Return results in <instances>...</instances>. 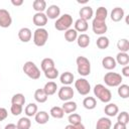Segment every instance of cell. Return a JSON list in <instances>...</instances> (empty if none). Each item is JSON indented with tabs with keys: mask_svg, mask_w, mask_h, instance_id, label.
<instances>
[{
	"mask_svg": "<svg viewBox=\"0 0 129 129\" xmlns=\"http://www.w3.org/2000/svg\"><path fill=\"white\" fill-rule=\"evenodd\" d=\"M94 95L103 103H109L112 99L111 91L102 84H98L94 87Z\"/></svg>",
	"mask_w": 129,
	"mask_h": 129,
	"instance_id": "obj_1",
	"label": "cell"
},
{
	"mask_svg": "<svg viewBox=\"0 0 129 129\" xmlns=\"http://www.w3.org/2000/svg\"><path fill=\"white\" fill-rule=\"evenodd\" d=\"M76 63H77V71L79 75L83 77H87L91 74V62L86 56H83V55L78 56L76 59Z\"/></svg>",
	"mask_w": 129,
	"mask_h": 129,
	"instance_id": "obj_2",
	"label": "cell"
},
{
	"mask_svg": "<svg viewBox=\"0 0 129 129\" xmlns=\"http://www.w3.org/2000/svg\"><path fill=\"white\" fill-rule=\"evenodd\" d=\"M22 70H23V73L32 80H38L40 78V71L33 61H30V60L26 61L23 64Z\"/></svg>",
	"mask_w": 129,
	"mask_h": 129,
	"instance_id": "obj_3",
	"label": "cell"
},
{
	"mask_svg": "<svg viewBox=\"0 0 129 129\" xmlns=\"http://www.w3.org/2000/svg\"><path fill=\"white\" fill-rule=\"evenodd\" d=\"M72 24H73V17L70 14L66 13V14L59 16L56 19V21L54 23V27H55L56 30L66 31V30H68V29L71 28V25Z\"/></svg>",
	"mask_w": 129,
	"mask_h": 129,
	"instance_id": "obj_4",
	"label": "cell"
},
{
	"mask_svg": "<svg viewBox=\"0 0 129 129\" xmlns=\"http://www.w3.org/2000/svg\"><path fill=\"white\" fill-rule=\"evenodd\" d=\"M48 39V32L45 28H36L33 33V42L36 46H43Z\"/></svg>",
	"mask_w": 129,
	"mask_h": 129,
	"instance_id": "obj_5",
	"label": "cell"
},
{
	"mask_svg": "<svg viewBox=\"0 0 129 129\" xmlns=\"http://www.w3.org/2000/svg\"><path fill=\"white\" fill-rule=\"evenodd\" d=\"M122 81H123V78L118 73L109 72L104 76V82L109 87H118L121 85Z\"/></svg>",
	"mask_w": 129,
	"mask_h": 129,
	"instance_id": "obj_6",
	"label": "cell"
},
{
	"mask_svg": "<svg viewBox=\"0 0 129 129\" xmlns=\"http://www.w3.org/2000/svg\"><path fill=\"white\" fill-rule=\"evenodd\" d=\"M75 88L77 89L78 93L80 95H83V96L88 95L90 93V91H91L90 83L84 78H80L75 82Z\"/></svg>",
	"mask_w": 129,
	"mask_h": 129,
	"instance_id": "obj_7",
	"label": "cell"
},
{
	"mask_svg": "<svg viewBox=\"0 0 129 129\" xmlns=\"http://www.w3.org/2000/svg\"><path fill=\"white\" fill-rule=\"evenodd\" d=\"M92 29H93V32L95 34H98V35H103L107 29H108V26L106 24V21H99L97 19H93V22H92Z\"/></svg>",
	"mask_w": 129,
	"mask_h": 129,
	"instance_id": "obj_8",
	"label": "cell"
},
{
	"mask_svg": "<svg viewBox=\"0 0 129 129\" xmlns=\"http://www.w3.org/2000/svg\"><path fill=\"white\" fill-rule=\"evenodd\" d=\"M57 95H58L59 100H61L63 102L71 101V99L74 97V90L70 86H62L58 90V94Z\"/></svg>",
	"mask_w": 129,
	"mask_h": 129,
	"instance_id": "obj_9",
	"label": "cell"
},
{
	"mask_svg": "<svg viewBox=\"0 0 129 129\" xmlns=\"http://www.w3.org/2000/svg\"><path fill=\"white\" fill-rule=\"evenodd\" d=\"M11 23H12V18L9 11L1 8L0 9V27L7 28L11 25Z\"/></svg>",
	"mask_w": 129,
	"mask_h": 129,
	"instance_id": "obj_10",
	"label": "cell"
},
{
	"mask_svg": "<svg viewBox=\"0 0 129 129\" xmlns=\"http://www.w3.org/2000/svg\"><path fill=\"white\" fill-rule=\"evenodd\" d=\"M32 21H33L34 25L38 26V28L43 27L47 23V17L45 15V13H43V12H36L32 17Z\"/></svg>",
	"mask_w": 129,
	"mask_h": 129,
	"instance_id": "obj_11",
	"label": "cell"
},
{
	"mask_svg": "<svg viewBox=\"0 0 129 129\" xmlns=\"http://www.w3.org/2000/svg\"><path fill=\"white\" fill-rule=\"evenodd\" d=\"M60 14V8L57 6V5H50L48 6V8H46V12H45V15L47 17V19H56L58 18Z\"/></svg>",
	"mask_w": 129,
	"mask_h": 129,
	"instance_id": "obj_12",
	"label": "cell"
},
{
	"mask_svg": "<svg viewBox=\"0 0 129 129\" xmlns=\"http://www.w3.org/2000/svg\"><path fill=\"white\" fill-rule=\"evenodd\" d=\"M32 37V32L28 27H22L18 31V38L22 42H28Z\"/></svg>",
	"mask_w": 129,
	"mask_h": 129,
	"instance_id": "obj_13",
	"label": "cell"
},
{
	"mask_svg": "<svg viewBox=\"0 0 129 129\" xmlns=\"http://www.w3.org/2000/svg\"><path fill=\"white\" fill-rule=\"evenodd\" d=\"M79 14H80L81 19H84V20L88 21L93 17L94 11H93V8L91 6H84L83 8H81Z\"/></svg>",
	"mask_w": 129,
	"mask_h": 129,
	"instance_id": "obj_14",
	"label": "cell"
},
{
	"mask_svg": "<svg viewBox=\"0 0 129 129\" xmlns=\"http://www.w3.org/2000/svg\"><path fill=\"white\" fill-rule=\"evenodd\" d=\"M110 17H111V20L114 21V22H118V21L122 20L123 17H124V10H123V8H121V7L113 8V10L111 11Z\"/></svg>",
	"mask_w": 129,
	"mask_h": 129,
	"instance_id": "obj_15",
	"label": "cell"
},
{
	"mask_svg": "<svg viewBox=\"0 0 129 129\" xmlns=\"http://www.w3.org/2000/svg\"><path fill=\"white\" fill-rule=\"evenodd\" d=\"M102 66H103L104 69H106L108 71H111V70H114L116 68L117 62H116L114 57H112V56H105L102 59Z\"/></svg>",
	"mask_w": 129,
	"mask_h": 129,
	"instance_id": "obj_16",
	"label": "cell"
},
{
	"mask_svg": "<svg viewBox=\"0 0 129 129\" xmlns=\"http://www.w3.org/2000/svg\"><path fill=\"white\" fill-rule=\"evenodd\" d=\"M104 112H105V114H106L107 116H109V117H114V116H116V115L118 114L119 108H118V106H117L116 104H114V103H108V104L105 106V108H104Z\"/></svg>",
	"mask_w": 129,
	"mask_h": 129,
	"instance_id": "obj_17",
	"label": "cell"
},
{
	"mask_svg": "<svg viewBox=\"0 0 129 129\" xmlns=\"http://www.w3.org/2000/svg\"><path fill=\"white\" fill-rule=\"evenodd\" d=\"M74 79L75 77L71 72H64L59 77V81L63 86H70L71 84H73Z\"/></svg>",
	"mask_w": 129,
	"mask_h": 129,
	"instance_id": "obj_18",
	"label": "cell"
},
{
	"mask_svg": "<svg viewBox=\"0 0 129 129\" xmlns=\"http://www.w3.org/2000/svg\"><path fill=\"white\" fill-rule=\"evenodd\" d=\"M112 122L107 117H101L96 124V129H111Z\"/></svg>",
	"mask_w": 129,
	"mask_h": 129,
	"instance_id": "obj_19",
	"label": "cell"
},
{
	"mask_svg": "<svg viewBox=\"0 0 129 129\" xmlns=\"http://www.w3.org/2000/svg\"><path fill=\"white\" fill-rule=\"evenodd\" d=\"M77 43L81 48L88 47L89 44H90V36L88 34H86V33H81L80 35H78Z\"/></svg>",
	"mask_w": 129,
	"mask_h": 129,
	"instance_id": "obj_20",
	"label": "cell"
},
{
	"mask_svg": "<svg viewBox=\"0 0 129 129\" xmlns=\"http://www.w3.org/2000/svg\"><path fill=\"white\" fill-rule=\"evenodd\" d=\"M34 118H35V121H36L37 124L43 125V124H45V123L48 122V120H49V115H48V113L45 112V111H39V112H37V113L35 114Z\"/></svg>",
	"mask_w": 129,
	"mask_h": 129,
	"instance_id": "obj_21",
	"label": "cell"
},
{
	"mask_svg": "<svg viewBox=\"0 0 129 129\" xmlns=\"http://www.w3.org/2000/svg\"><path fill=\"white\" fill-rule=\"evenodd\" d=\"M77 108H78L77 103L74 101H67L63 103V105L61 107L64 114H72L77 110Z\"/></svg>",
	"mask_w": 129,
	"mask_h": 129,
	"instance_id": "obj_22",
	"label": "cell"
},
{
	"mask_svg": "<svg viewBox=\"0 0 129 129\" xmlns=\"http://www.w3.org/2000/svg\"><path fill=\"white\" fill-rule=\"evenodd\" d=\"M88 27H89L88 21L79 18V19H77L76 22H75V28H74V29H75L77 32H85V31H87Z\"/></svg>",
	"mask_w": 129,
	"mask_h": 129,
	"instance_id": "obj_23",
	"label": "cell"
},
{
	"mask_svg": "<svg viewBox=\"0 0 129 129\" xmlns=\"http://www.w3.org/2000/svg\"><path fill=\"white\" fill-rule=\"evenodd\" d=\"M107 16H108V10H107V8H105L103 6L97 8L96 13H95V19H97L99 21H106Z\"/></svg>",
	"mask_w": 129,
	"mask_h": 129,
	"instance_id": "obj_24",
	"label": "cell"
},
{
	"mask_svg": "<svg viewBox=\"0 0 129 129\" xmlns=\"http://www.w3.org/2000/svg\"><path fill=\"white\" fill-rule=\"evenodd\" d=\"M116 62L121 66H128L129 63V54L127 52H118L116 55Z\"/></svg>",
	"mask_w": 129,
	"mask_h": 129,
	"instance_id": "obj_25",
	"label": "cell"
},
{
	"mask_svg": "<svg viewBox=\"0 0 129 129\" xmlns=\"http://www.w3.org/2000/svg\"><path fill=\"white\" fill-rule=\"evenodd\" d=\"M56 90H57V85H56L54 82H52V81L47 82V83L44 85V87H43V91L45 92V94H46L47 96L53 95V94L56 92Z\"/></svg>",
	"mask_w": 129,
	"mask_h": 129,
	"instance_id": "obj_26",
	"label": "cell"
},
{
	"mask_svg": "<svg viewBox=\"0 0 129 129\" xmlns=\"http://www.w3.org/2000/svg\"><path fill=\"white\" fill-rule=\"evenodd\" d=\"M83 105H84V107L86 108V109H88V110H93V109H95L96 108V106H97V101H96V99L94 98V97H86L85 99H84V101H83Z\"/></svg>",
	"mask_w": 129,
	"mask_h": 129,
	"instance_id": "obj_27",
	"label": "cell"
},
{
	"mask_svg": "<svg viewBox=\"0 0 129 129\" xmlns=\"http://www.w3.org/2000/svg\"><path fill=\"white\" fill-rule=\"evenodd\" d=\"M47 97L48 96L45 94V92L43 91V89H37L34 92V99L38 103H44V102H46Z\"/></svg>",
	"mask_w": 129,
	"mask_h": 129,
	"instance_id": "obj_28",
	"label": "cell"
},
{
	"mask_svg": "<svg viewBox=\"0 0 129 129\" xmlns=\"http://www.w3.org/2000/svg\"><path fill=\"white\" fill-rule=\"evenodd\" d=\"M64 38L68 42H73L78 38V32L74 28H70L64 31Z\"/></svg>",
	"mask_w": 129,
	"mask_h": 129,
	"instance_id": "obj_29",
	"label": "cell"
},
{
	"mask_svg": "<svg viewBox=\"0 0 129 129\" xmlns=\"http://www.w3.org/2000/svg\"><path fill=\"white\" fill-rule=\"evenodd\" d=\"M96 44H97V46H98L100 49H105V48H107V47L109 46V44H110V40H109V38H108L107 36H105V35H101V36L97 39Z\"/></svg>",
	"mask_w": 129,
	"mask_h": 129,
	"instance_id": "obj_30",
	"label": "cell"
},
{
	"mask_svg": "<svg viewBox=\"0 0 129 129\" xmlns=\"http://www.w3.org/2000/svg\"><path fill=\"white\" fill-rule=\"evenodd\" d=\"M32 7L36 12H43L46 9V2L44 0H34Z\"/></svg>",
	"mask_w": 129,
	"mask_h": 129,
	"instance_id": "obj_31",
	"label": "cell"
},
{
	"mask_svg": "<svg viewBox=\"0 0 129 129\" xmlns=\"http://www.w3.org/2000/svg\"><path fill=\"white\" fill-rule=\"evenodd\" d=\"M24 112H25V115H26L27 117L35 116V114L37 113V105L34 104V103H29V104L25 107Z\"/></svg>",
	"mask_w": 129,
	"mask_h": 129,
	"instance_id": "obj_32",
	"label": "cell"
},
{
	"mask_svg": "<svg viewBox=\"0 0 129 129\" xmlns=\"http://www.w3.org/2000/svg\"><path fill=\"white\" fill-rule=\"evenodd\" d=\"M49 113H50V116L53 117V118H55V119H61L63 117V115H64L63 110L61 109V107H58V106L52 107L50 109Z\"/></svg>",
	"mask_w": 129,
	"mask_h": 129,
	"instance_id": "obj_33",
	"label": "cell"
},
{
	"mask_svg": "<svg viewBox=\"0 0 129 129\" xmlns=\"http://www.w3.org/2000/svg\"><path fill=\"white\" fill-rule=\"evenodd\" d=\"M17 128L18 129H29L31 126V121L28 117H22L17 122Z\"/></svg>",
	"mask_w": 129,
	"mask_h": 129,
	"instance_id": "obj_34",
	"label": "cell"
},
{
	"mask_svg": "<svg viewBox=\"0 0 129 129\" xmlns=\"http://www.w3.org/2000/svg\"><path fill=\"white\" fill-rule=\"evenodd\" d=\"M40 67H41V70L43 72L49 70V69H52L54 68V61L52 58H49V57H45L41 60V63H40Z\"/></svg>",
	"mask_w": 129,
	"mask_h": 129,
	"instance_id": "obj_35",
	"label": "cell"
},
{
	"mask_svg": "<svg viewBox=\"0 0 129 129\" xmlns=\"http://www.w3.org/2000/svg\"><path fill=\"white\" fill-rule=\"evenodd\" d=\"M11 104L23 106L25 104V97H24V95L21 94V93H18V94L13 95V97L11 98Z\"/></svg>",
	"mask_w": 129,
	"mask_h": 129,
	"instance_id": "obj_36",
	"label": "cell"
},
{
	"mask_svg": "<svg viewBox=\"0 0 129 129\" xmlns=\"http://www.w3.org/2000/svg\"><path fill=\"white\" fill-rule=\"evenodd\" d=\"M118 95L123 99H127L129 97V86L126 84H121L118 86Z\"/></svg>",
	"mask_w": 129,
	"mask_h": 129,
	"instance_id": "obj_37",
	"label": "cell"
},
{
	"mask_svg": "<svg viewBox=\"0 0 129 129\" xmlns=\"http://www.w3.org/2000/svg\"><path fill=\"white\" fill-rule=\"evenodd\" d=\"M117 47L120 50V52H127L129 50V41L126 38L119 39L117 42Z\"/></svg>",
	"mask_w": 129,
	"mask_h": 129,
	"instance_id": "obj_38",
	"label": "cell"
},
{
	"mask_svg": "<svg viewBox=\"0 0 129 129\" xmlns=\"http://www.w3.org/2000/svg\"><path fill=\"white\" fill-rule=\"evenodd\" d=\"M68 121H69V123L72 124V125H77V124L82 123V117H81L78 113H72V114L69 115Z\"/></svg>",
	"mask_w": 129,
	"mask_h": 129,
	"instance_id": "obj_39",
	"label": "cell"
},
{
	"mask_svg": "<svg viewBox=\"0 0 129 129\" xmlns=\"http://www.w3.org/2000/svg\"><path fill=\"white\" fill-rule=\"evenodd\" d=\"M43 73H44L45 78L48 79V80H54V79H56L58 77V71L55 68L49 69V70H47V71H45Z\"/></svg>",
	"mask_w": 129,
	"mask_h": 129,
	"instance_id": "obj_40",
	"label": "cell"
},
{
	"mask_svg": "<svg viewBox=\"0 0 129 129\" xmlns=\"http://www.w3.org/2000/svg\"><path fill=\"white\" fill-rule=\"evenodd\" d=\"M117 122H119L121 124H124V125H127L128 122H129V114L126 111H123V112L119 113L118 117H117Z\"/></svg>",
	"mask_w": 129,
	"mask_h": 129,
	"instance_id": "obj_41",
	"label": "cell"
},
{
	"mask_svg": "<svg viewBox=\"0 0 129 129\" xmlns=\"http://www.w3.org/2000/svg\"><path fill=\"white\" fill-rule=\"evenodd\" d=\"M10 111H11L12 115H14V116H18V115H20V114L22 113V106L12 104L11 107H10Z\"/></svg>",
	"mask_w": 129,
	"mask_h": 129,
	"instance_id": "obj_42",
	"label": "cell"
},
{
	"mask_svg": "<svg viewBox=\"0 0 129 129\" xmlns=\"http://www.w3.org/2000/svg\"><path fill=\"white\" fill-rule=\"evenodd\" d=\"M64 129H86V128H85V126H84L82 123H80V124H77V125L69 124V125L66 126Z\"/></svg>",
	"mask_w": 129,
	"mask_h": 129,
	"instance_id": "obj_43",
	"label": "cell"
},
{
	"mask_svg": "<svg viewBox=\"0 0 129 129\" xmlns=\"http://www.w3.org/2000/svg\"><path fill=\"white\" fill-rule=\"evenodd\" d=\"M8 116V113H7V110L5 108H0V122L5 120Z\"/></svg>",
	"mask_w": 129,
	"mask_h": 129,
	"instance_id": "obj_44",
	"label": "cell"
},
{
	"mask_svg": "<svg viewBox=\"0 0 129 129\" xmlns=\"http://www.w3.org/2000/svg\"><path fill=\"white\" fill-rule=\"evenodd\" d=\"M122 75L126 78L129 77V66H124L122 69Z\"/></svg>",
	"mask_w": 129,
	"mask_h": 129,
	"instance_id": "obj_45",
	"label": "cell"
},
{
	"mask_svg": "<svg viewBox=\"0 0 129 129\" xmlns=\"http://www.w3.org/2000/svg\"><path fill=\"white\" fill-rule=\"evenodd\" d=\"M113 129H127V127L124 124H121L119 122H116L114 124V126H113Z\"/></svg>",
	"mask_w": 129,
	"mask_h": 129,
	"instance_id": "obj_46",
	"label": "cell"
},
{
	"mask_svg": "<svg viewBox=\"0 0 129 129\" xmlns=\"http://www.w3.org/2000/svg\"><path fill=\"white\" fill-rule=\"evenodd\" d=\"M11 3L14 6H21L23 4V0H11Z\"/></svg>",
	"mask_w": 129,
	"mask_h": 129,
	"instance_id": "obj_47",
	"label": "cell"
},
{
	"mask_svg": "<svg viewBox=\"0 0 129 129\" xmlns=\"http://www.w3.org/2000/svg\"><path fill=\"white\" fill-rule=\"evenodd\" d=\"M4 129H18V128H17V126H16L15 124H13V123H9V124H7V125L5 126Z\"/></svg>",
	"mask_w": 129,
	"mask_h": 129,
	"instance_id": "obj_48",
	"label": "cell"
}]
</instances>
